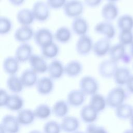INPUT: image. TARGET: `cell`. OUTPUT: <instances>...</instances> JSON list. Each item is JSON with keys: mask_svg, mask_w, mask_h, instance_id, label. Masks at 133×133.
<instances>
[{"mask_svg": "<svg viewBox=\"0 0 133 133\" xmlns=\"http://www.w3.org/2000/svg\"><path fill=\"white\" fill-rule=\"evenodd\" d=\"M128 96L129 94L125 88L117 86L110 89L105 97L107 106L115 109L125 103Z\"/></svg>", "mask_w": 133, "mask_h": 133, "instance_id": "1", "label": "cell"}, {"mask_svg": "<svg viewBox=\"0 0 133 133\" xmlns=\"http://www.w3.org/2000/svg\"><path fill=\"white\" fill-rule=\"evenodd\" d=\"M84 8V3L81 0H67L62 9L65 16L74 19L81 16Z\"/></svg>", "mask_w": 133, "mask_h": 133, "instance_id": "2", "label": "cell"}, {"mask_svg": "<svg viewBox=\"0 0 133 133\" xmlns=\"http://www.w3.org/2000/svg\"><path fill=\"white\" fill-rule=\"evenodd\" d=\"M79 89L86 96H91L98 93L99 89V84L97 79L91 75L83 76L79 82Z\"/></svg>", "mask_w": 133, "mask_h": 133, "instance_id": "3", "label": "cell"}, {"mask_svg": "<svg viewBox=\"0 0 133 133\" xmlns=\"http://www.w3.org/2000/svg\"><path fill=\"white\" fill-rule=\"evenodd\" d=\"M50 9L46 2L43 1L35 2L31 8L35 20L40 22L48 20L50 16Z\"/></svg>", "mask_w": 133, "mask_h": 133, "instance_id": "4", "label": "cell"}, {"mask_svg": "<svg viewBox=\"0 0 133 133\" xmlns=\"http://www.w3.org/2000/svg\"><path fill=\"white\" fill-rule=\"evenodd\" d=\"M33 40L38 47H42L54 42V34L48 29L41 28L34 31Z\"/></svg>", "mask_w": 133, "mask_h": 133, "instance_id": "5", "label": "cell"}, {"mask_svg": "<svg viewBox=\"0 0 133 133\" xmlns=\"http://www.w3.org/2000/svg\"><path fill=\"white\" fill-rule=\"evenodd\" d=\"M118 66L117 62L110 59H105L99 64L98 72L99 75L103 78H112Z\"/></svg>", "mask_w": 133, "mask_h": 133, "instance_id": "6", "label": "cell"}, {"mask_svg": "<svg viewBox=\"0 0 133 133\" xmlns=\"http://www.w3.org/2000/svg\"><path fill=\"white\" fill-rule=\"evenodd\" d=\"M94 43L92 38L87 34L79 36L76 42L75 50L80 56H87L92 51Z\"/></svg>", "mask_w": 133, "mask_h": 133, "instance_id": "7", "label": "cell"}, {"mask_svg": "<svg viewBox=\"0 0 133 133\" xmlns=\"http://www.w3.org/2000/svg\"><path fill=\"white\" fill-rule=\"evenodd\" d=\"M95 32L103 36V37L111 40L116 35V29L111 22L102 21L97 23L94 27Z\"/></svg>", "mask_w": 133, "mask_h": 133, "instance_id": "8", "label": "cell"}, {"mask_svg": "<svg viewBox=\"0 0 133 133\" xmlns=\"http://www.w3.org/2000/svg\"><path fill=\"white\" fill-rule=\"evenodd\" d=\"M0 126L6 133H18L21 125L16 116L7 114L2 118Z\"/></svg>", "mask_w": 133, "mask_h": 133, "instance_id": "9", "label": "cell"}, {"mask_svg": "<svg viewBox=\"0 0 133 133\" xmlns=\"http://www.w3.org/2000/svg\"><path fill=\"white\" fill-rule=\"evenodd\" d=\"M28 62L30 66V68L37 74H43L47 72L48 63L42 55L33 54Z\"/></svg>", "mask_w": 133, "mask_h": 133, "instance_id": "10", "label": "cell"}, {"mask_svg": "<svg viewBox=\"0 0 133 133\" xmlns=\"http://www.w3.org/2000/svg\"><path fill=\"white\" fill-rule=\"evenodd\" d=\"M119 9L115 3L107 2L102 7L101 15L104 21L112 22L118 18Z\"/></svg>", "mask_w": 133, "mask_h": 133, "instance_id": "11", "label": "cell"}, {"mask_svg": "<svg viewBox=\"0 0 133 133\" xmlns=\"http://www.w3.org/2000/svg\"><path fill=\"white\" fill-rule=\"evenodd\" d=\"M33 55V48L28 43H21L17 47L14 56L20 63L28 62Z\"/></svg>", "mask_w": 133, "mask_h": 133, "instance_id": "12", "label": "cell"}, {"mask_svg": "<svg viewBox=\"0 0 133 133\" xmlns=\"http://www.w3.org/2000/svg\"><path fill=\"white\" fill-rule=\"evenodd\" d=\"M37 92L41 95L46 96L54 90V80L50 77L43 76L38 78L35 85Z\"/></svg>", "mask_w": 133, "mask_h": 133, "instance_id": "13", "label": "cell"}, {"mask_svg": "<svg viewBox=\"0 0 133 133\" xmlns=\"http://www.w3.org/2000/svg\"><path fill=\"white\" fill-rule=\"evenodd\" d=\"M34 31L31 26H21L17 28L14 34L16 41L21 43H26L33 38Z\"/></svg>", "mask_w": 133, "mask_h": 133, "instance_id": "14", "label": "cell"}, {"mask_svg": "<svg viewBox=\"0 0 133 133\" xmlns=\"http://www.w3.org/2000/svg\"><path fill=\"white\" fill-rule=\"evenodd\" d=\"M111 46V41L103 37L94 43L92 52L96 57H103L108 55Z\"/></svg>", "mask_w": 133, "mask_h": 133, "instance_id": "15", "label": "cell"}, {"mask_svg": "<svg viewBox=\"0 0 133 133\" xmlns=\"http://www.w3.org/2000/svg\"><path fill=\"white\" fill-rule=\"evenodd\" d=\"M47 73L48 76L53 80L61 78L64 74V65L63 63L57 59L52 60L48 63Z\"/></svg>", "mask_w": 133, "mask_h": 133, "instance_id": "16", "label": "cell"}, {"mask_svg": "<svg viewBox=\"0 0 133 133\" xmlns=\"http://www.w3.org/2000/svg\"><path fill=\"white\" fill-rule=\"evenodd\" d=\"M86 96L79 89H73L68 94L66 100L70 107L78 108L83 105Z\"/></svg>", "mask_w": 133, "mask_h": 133, "instance_id": "17", "label": "cell"}, {"mask_svg": "<svg viewBox=\"0 0 133 133\" xmlns=\"http://www.w3.org/2000/svg\"><path fill=\"white\" fill-rule=\"evenodd\" d=\"M60 125L63 132L74 133L78 130L80 126V122L76 117L68 115L62 118Z\"/></svg>", "mask_w": 133, "mask_h": 133, "instance_id": "18", "label": "cell"}, {"mask_svg": "<svg viewBox=\"0 0 133 133\" xmlns=\"http://www.w3.org/2000/svg\"><path fill=\"white\" fill-rule=\"evenodd\" d=\"M98 115L99 113L89 104L83 105L79 112L81 119L87 125L95 123L98 118Z\"/></svg>", "mask_w": 133, "mask_h": 133, "instance_id": "19", "label": "cell"}, {"mask_svg": "<svg viewBox=\"0 0 133 133\" xmlns=\"http://www.w3.org/2000/svg\"><path fill=\"white\" fill-rule=\"evenodd\" d=\"M71 28L72 32L79 37L87 34L89 24L86 19L81 16L73 19Z\"/></svg>", "mask_w": 133, "mask_h": 133, "instance_id": "20", "label": "cell"}, {"mask_svg": "<svg viewBox=\"0 0 133 133\" xmlns=\"http://www.w3.org/2000/svg\"><path fill=\"white\" fill-rule=\"evenodd\" d=\"M131 75L130 69L127 66H118L112 78L117 86L123 87L125 86Z\"/></svg>", "mask_w": 133, "mask_h": 133, "instance_id": "21", "label": "cell"}, {"mask_svg": "<svg viewBox=\"0 0 133 133\" xmlns=\"http://www.w3.org/2000/svg\"><path fill=\"white\" fill-rule=\"evenodd\" d=\"M20 63L15 56H8L4 59L3 62V71L8 76L17 75L19 69Z\"/></svg>", "mask_w": 133, "mask_h": 133, "instance_id": "22", "label": "cell"}, {"mask_svg": "<svg viewBox=\"0 0 133 133\" xmlns=\"http://www.w3.org/2000/svg\"><path fill=\"white\" fill-rule=\"evenodd\" d=\"M16 20L21 26H31L35 21L31 9L22 8L16 14Z\"/></svg>", "mask_w": 133, "mask_h": 133, "instance_id": "23", "label": "cell"}, {"mask_svg": "<svg viewBox=\"0 0 133 133\" xmlns=\"http://www.w3.org/2000/svg\"><path fill=\"white\" fill-rule=\"evenodd\" d=\"M20 77L24 87L26 88L35 86L39 78L38 74L31 68L24 70L21 73Z\"/></svg>", "mask_w": 133, "mask_h": 133, "instance_id": "24", "label": "cell"}, {"mask_svg": "<svg viewBox=\"0 0 133 133\" xmlns=\"http://www.w3.org/2000/svg\"><path fill=\"white\" fill-rule=\"evenodd\" d=\"M83 71V65L77 60H72L64 65V74L69 77L78 76Z\"/></svg>", "mask_w": 133, "mask_h": 133, "instance_id": "25", "label": "cell"}, {"mask_svg": "<svg viewBox=\"0 0 133 133\" xmlns=\"http://www.w3.org/2000/svg\"><path fill=\"white\" fill-rule=\"evenodd\" d=\"M6 86L12 94H19L24 88L20 76L17 75L8 76L6 80Z\"/></svg>", "mask_w": 133, "mask_h": 133, "instance_id": "26", "label": "cell"}, {"mask_svg": "<svg viewBox=\"0 0 133 133\" xmlns=\"http://www.w3.org/2000/svg\"><path fill=\"white\" fill-rule=\"evenodd\" d=\"M70 107L66 100H59L51 107L52 114L57 117L63 118L68 115Z\"/></svg>", "mask_w": 133, "mask_h": 133, "instance_id": "27", "label": "cell"}, {"mask_svg": "<svg viewBox=\"0 0 133 133\" xmlns=\"http://www.w3.org/2000/svg\"><path fill=\"white\" fill-rule=\"evenodd\" d=\"M16 116L21 126L30 125L36 119L34 111L30 109H22L18 112Z\"/></svg>", "mask_w": 133, "mask_h": 133, "instance_id": "28", "label": "cell"}, {"mask_svg": "<svg viewBox=\"0 0 133 133\" xmlns=\"http://www.w3.org/2000/svg\"><path fill=\"white\" fill-rule=\"evenodd\" d=\"M88 104L99 113L108 107L106 97L98 92L90 96Z\"/></svg>", "mask_w": 133, "mask_h": 133, "instance_id": "29", "label": "cell"}, {"mask_svg": "<svg viewBox=\"0 0 133 133\" xmlns=\"http://www.w3.org/2000/svg\"><path fill=\"white\" fill-rule=\"evenodd\" d=\"M116 117L121 120H129L133 115V105L124 103L114 109Z\"/></svg>", "mask_w": 133, "mask_h": 133, "instance_id": "30", "label": "cell"}, {"mask_svg": "<svg viewBox=\"0 0 133 133\" xmlns=\"http://www.w3.org/2000/svg\"><path fill=\"white\" fill-rule=\"evenodd\" d=\"M24 104V101L21 96L19 94H12L10 95L5 107L11 111L18 112L23 109Z\"/></svg>", "mask_w": 133, "mask_h": 133, "instance_id": "31", "label": "cell"}, {"mask_svg": "<svg viewBox=\"0 0 133 133\" xmlns=\"http://www.w3.org/2000/svg\"><path fill=\"white\" fill-rule=\"evenodd\" d=\"M126 52V47L118 43L111 46L108 55L109 59L118 63L121 61Z\"/></svg>", "mask_w": 133, "mask_h": 133, "instance_id": "32", "label": "cell"}, {"mask_svg": "<svg viewBox=\"0 0 133 133\" xmlns=\"http://www.w3.org/2000/svg\"><path fill=\"white\" fill-rule=\"evenodd\" d=\"M54 34V39L61 44L68 43L72 38L71 30L65 26H62L58 28Z\"/></svg>", "mask_w": 133, "mask_h": 133, "instance_id": "33", "label": "cell"}, {"mask_svg": "<svg viewBox=\"0 0 133 133\" xmlns=\"http://www.w3.org/2000/svg\"><path fill=\"white\" fill-rule=\"evenodd\" d=\"M60 51L58 45L54 42L41 48V55L45 59H55Z\"/></svg>", "mask_w": 133, "mask_h": 133, "instance_id": "34", "label": "cell"}, {"mask_svg": "<svg viewBox=\"0 0 133 133\" xmlns=\"http://www.w3.org/2000/svg\"><path fill=\"white\" fill-rule=\"evenodd\" d=\"M119 31H133V16L129 14H124L118 17L116 22Z\"/></svg>", "mask_w": 133, "mask_h": 133, "instance_id": "35", "label": "cell"}, {"mask_svg": "<svg viewBox=\"0 0 133 133\" xmlns=\"http://www.w3.org/2000/svg\"><path fill=\"white\" fill-rule=\"evenodd\" d=\"M36 118L45 120L48 119L52 114V109L46 103H41L33 110Z\"/></svg>", "mask_w": 133, "mask_h": 133, "instance_id": "36", "label": "cell"}, {"mask_svg": "<svg viewBox=\"0 0 133 133\" xmlns=\"http://www.w3.org/2000/svg\"><path fill=\"white\" fill-rule=\"evenodd\" d=\"M118 39L124 46H129L133 43V31H119Z\"/></svg>", "mask_w": 133, "mask_h": 133, "instance_id": "37", "label": "cell"}, {"mask_svg": "<svg viewBox=\"0 0 133 133\" xmlns=\"http://www.w3.org/2000/svg\"><path fill=\"white\" fill-rule=\"evenodd\" d=\"M61 131H62L60 123L56 121H47L43 126V133H61Z\"/></svg>", "mask_w": 133, "mask_h": 133, "instance_id": "38", "label": "cell"}, {"mask_svg": "<svg viewBox=\"0 0 133 133\" xmlns=\"http://www.w3.org/2000/svg\"><path fill=\"white\" fill-rule=\"evenodd\" d=\"M12 24L7 17H0V34L2 35H6L9 33L12 29Z\"/></svg>", "mask_w": 133, "mask_h": 133, "instance_id": "39", "label": "cell"}, {"mask_svg": "<svg viewBox=\"0 0 133 133\" xmlns=\"http://www.w3.org/2000/svg\"><path fill=\"white\" fill-rule=\"evenodd\" d=\"M85 132L86 133H109L104 127L98 126L95 123L88 124Z\"/></svg>", "mask_w": 133, "mask_h": 133, "instance_id": "40", "label": "cell"}, {"mask_svg": "<svg viewBox=\"0 0 133 133\" xmlns=\"http://www.w3.org/2000/svg\"><path fill=\"white\" fill-rule=\"evenodd\" d=\"M67 0H46V2L50 9H59L63 8Z\"/></svg>", "mask_w": 133, "mask_h": 133, "instance_id": "41", "label": "cell"}, {"mask_svg": "<svg viewBox=\"0 0 133 133\" xmlns=\"http://www.w3.org/2000/svg\"><path fill=\"white\" fill-rule=\"evenodd\" d=\"M10 95L4 89L1 88L0 90V106L5 107L9 100Z\"/></svg>", "mask_w": 133, "mask_h": 133, "instance_id": "42", "label": "cell"}, {"mask_svg": "<svg viewBox=\"0 0 133 133\" xmlns=\"http://www.w3.org/2000/svg\"><path fill=\"white\" fill-rule=\"evenodd\" d=\"M102 0H84L85 5L90 8L97 7L100 5Z\"/></svg>", "mask_w": 133, "mask_h": 133, "instance_id": "43", "label": "cell"}, {"mask_svg": "<svg viewBox=\"0 0 133 133\" xmlns=\"http://www.w3.org/2000/svg\"><path fill=\"white\" fill-rule=\"evenodd\" d=\"M125 87L129 95H133V74L131 75Z\"/></svg>", "mask_w": 133, "mask_h": 133, "instance_id": "44", "label": "cell"}, {"mask_svg": "<svg viewBox=\"0 0 133 133\" xmlns=\"http://www.w3.org/2000/svg\"><path fill=\"white\" fill-rule=\"evenodd\" d=\"M132 59H133V58L131 57V56L130 55V54H129V52H126V53L125 54V55L123 57V58L121 60V62H122L124 64H128L131 62Z\"/></svg>", "mask_w": 133, "mask_h": 133, "instance_id": "45", "label": "cell"}, {"mask_svg": "<svg viewBox=\"0 0 133 133\" xmlns=\"http://www.w3.org/2000/svg\"><path fill=\"white\" fill-rule=\"evenodd\" d=\"M9 3L14 6H20L23 4L25 0H8Z\"/></svg>", "mask_w": 133, "mask_h": 133, "instance_id": "46", "label": "cell"}, {"mask_svg": "<svg viewBox=\"0 0 133 133\" xmlns=\"http://www.w3.org/2000/svg\"><path fill=\"white\" fill-rule=\"evenodd\" d=\"M129 47V54H130V55L131 56V57L133 58V43Z\"/></svg>", "mask_w": 133, "mask_h": 133, "instance_id": "47", "label": "cell"}, {"mask_svg": "<svg viewBox=\"0 0 133 133\" xmlns=\"http://www.w3.org/2000/svg\"><path fill=\"white\" fill-rule=\"evenodd\" d=\"M129 124H130V128L133 129V115L129 119Z\"/></svg>", "mask_w": 133, "mask_h": 133, "instance_id": "48", "label": "cell"}, {"mask_svg": "<svg viewBox=\"0 0 133 133\" xmlns=\"http://www.w3.org/2000/svg\"><path fill=\"white\" fill-rule=\"evenodd\" d=\"M122 133H133V129L130 128L129 129H126L124 130Z\"/></svg>", "mask_w": 133, "mask_h": 133, "instance_id": "49", "label": "cell"}, {"mask_svg": "<svg viewBox=\"0 0 133 133\" xmlns=\"http://www.w3.org/2000/svg\"><path fill=\"white\" fill-rule=\"evenodd\" d=\"M28 133H43V132H42V131H41L40 130H38L34 129V130L30 131Z\"/></svg>", "mask_w": 133, "mask_h": 133, "instance_id": "50", "label": "cell"}, {"mask_svg": "<svg viewBox=\"0 0 133 133\" xmlns=\"http://www.w3.org/2000/svg\"><path fill=\"white\" fill-rule=\"evenodd\" d=\"M107 2H111V3H116L117 2L119 1V0H106Z\"/></svg>", "mask_w": 133, "mask_h": 133, "instance_id": "51", "label": "cell"}, {"mask_svg": "<svg viewBox=\"0 0 133 133\" xmlns=\"http://www.w3.org/2000/svg\"><path fill=\"white\" fill-rule=\"evenodd\" d=\"M0 133H6L5 130L0 126Z\"/></svg>", "mask_w": 133, "mask_h": 133, "instance_id": "52", "label": "cell"}, {"mask_svg": "<svg viewBox=\"0 0 133 133\" xmlns=\"http://www.w3.org/2000/svg\"><path fill=\"white\" fill-rule=\"evenodd\" d=\"M74 133H86V132H85L82 131H78V130H77V131H76V132H74Z\"/></svg>", "mask_w": 133, "mask_h": 133, "instance_id": "53", "label": "cell"}, {"mask_svg": "<svg viewBox=\"0 0 133 133\" xmlns=\"http://www.w3.org/2000/svg\"><path fill=\"white\" fill-rule=\"evenodd\" d=\"M132 68H133V64H132Z\"/></svg>", "mask_w": 133, "mask_h": 133, "instance_id": "54", "label": "cell"}]
</instances>
